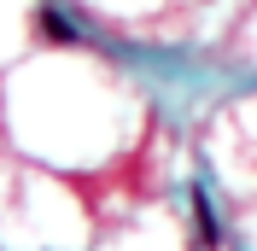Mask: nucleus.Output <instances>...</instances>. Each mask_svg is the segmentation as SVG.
I'll list each match as a JSON object with an SVG mask.
<instances>
[{
  "label": "nucleus",
  "instance_id": "obj_1",
  "mask_svg": "<svg viewBox=\"0 0 257 251\" xmlns=\"http://www.w3.org/2000/svg\"><path fill=\"white\" fill-rule=\"evenodd\" d=\"M193 228H199V245L205 251L222 245V222H216V210H210V193L205 187H193Z\"/></svg>",
  "mask_w": 257,
  "mask_h": 251
},
{
  "label": "nucleus",
  "instance_id": "obj_2",
  "mask_svg": "<svg viewBox=\"0 0 257 251\" xmlns=\"http://www.w3.org/2000/svg\"><path fill=\"white\" fill-rule=\"evenodd\" d=\"M41 35H47V41H59V47H76V24H70V18H59L53 6H41Z\"/></svg>",
  "mask_w": 257,
  "mask_h": 251
}]
</instances>
